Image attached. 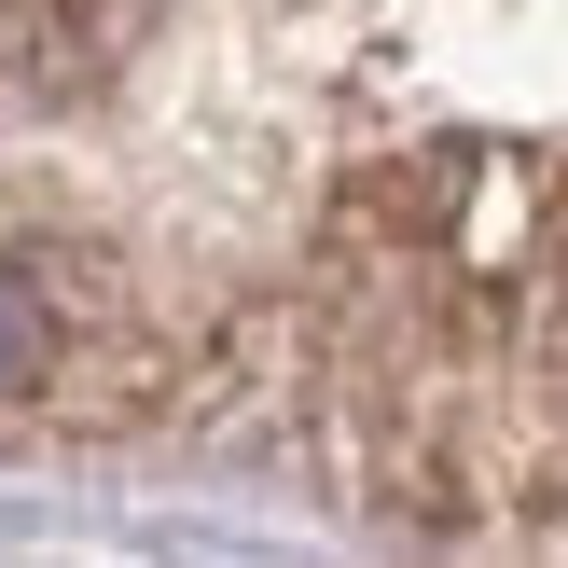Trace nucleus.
Instances as JSON below:
<instances>
[{
  "label": "nucleus",
  "mask_w": 568,
  "mask_h": 568,
  "mask_svg": "<svg viewBox=\"0 0 568 568\" xmlns=\"http://www.w3.org/2000/svg\"><path fill=\"white\" fill-rule=\"evenodd\" d=\"M471 0H0V458L277 444L347 209Z\"/></svg>",
  "instance_id": "nucleus-1"
}]
</instances>
